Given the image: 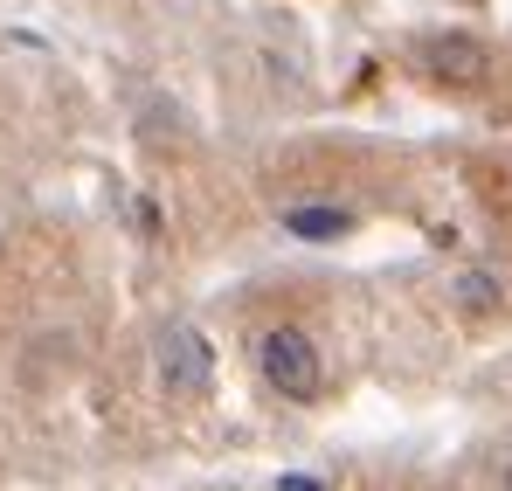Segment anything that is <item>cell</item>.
Segmentation results:
<instances>
[{
	"label": "cell",
	"instance_id": "7a4b0ae2",
	"mask_svg": "<svg viewBox=\"0 0 512 491\" xmlns=\"http://www.w3.org/2000/svg\"><path fill=\"white\" fill-rule=\"evenodd\" d=\"M215 381V353L194 326H167L160 332V388L167 395H208Z\"/></svg>",
	"mask_w": 512,
	"mask_h": 491
},
{
	"label": "cell",
	"instance_id": "277c9868",
	"mask_svg": "<svg viewBox=\"0 0 512 491\" xmlns=\"http://www.w3.org/2000/svg\"><path fill=\"white\" fill-rule=\"evenodd\" d=\"M284 229H291V236H305V243H333V236L353 229V215H346V208H291V215H284Z\"/></svg>",
	"mask_w": 512,
	"mask_h": 491
},
{
	"label": "cell",
	"instance_id": "8992f818",
	"mask_svg": "<svg viewBox=\"0 0 512 491\" xmlns=\"http://www.w3.org/2000/svg\"><path fill=\"white\" fill-rule=\"evenodd\" d=\"M277 491H326V485H312V478H277Z\"/></svg>",
	"mask_w": 512,
	"mask_h": 491
},
{
	"label": "cell",
	"instance_id": "52a82bcc",
	"mask_svg": "<svg viewBox=\"0 0 512 491\" xmlns=\"http://www.w3.org/2000/svg\"><path fill=\"white\" fill-rule=\"evenodd\" d=\"M506 491H512V478H506Z\"/></svg>",
	"mask_w": 512,
	"mask_h": 491
},
{
	"label": "cell",
	"instance_id": "6da1fadb",
	"mask_svg": "<svg viewBox=\"0 0 512 491\" xmlns=\"http://www.w3.org/2000/svg\"><path fill=\"white\" fill-rule=\"evenodd\" d=\"M256 367H263V381H270L284 402H312L319 381H326L319 346H312L298 326H270V332H263V339H256Z\"/></svg>",
	"mask_w": 512,
	"mask_h": 491
},
{
	"label": "cell",
	"instance_id": "5b68a950",
	"mask_svg": "<svg viewBox=\"0 0 512 491\" xmlns=\"http://www.w3.org/2000/svg\"><path fill=\"white\" fill-rule=\"evenodd\" d=\"M457 298H464V312H492V305H499V277L464 270V277H457Z\"/></svg>",
	"mask_w": 512,
	"mask_h": 491
},
{
	"label": "cell",
	"instance_id": "3957f363",
	"mask_svg": "<svg viewBox=\"0 0 512 491\" xmlns=\"http://www.w3.org/2000/svg\"><path fill=\"white\" fill-rule=\"evenodd\" d=\"M423 70L443 83H478L485 77V49L471 35H436V42H423Z\"/></svg>",
	"mask_w": 512,
	"mask_h": 491
}]
</instances>
